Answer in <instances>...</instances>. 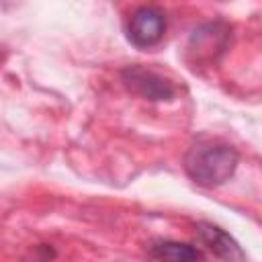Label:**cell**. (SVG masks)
<instances>
[{
    "mask_svg": "<svg viewBox=\"0 0 262 262\" xmlns=\"http://www.w3.org/2000/svg\"><path fill=\"white\" fill-rule=\"evenodd\" d=\"M237 162L239 156L233 145L221 139H199L184 154V172L194 184L217 188L233 176Z\"/></svg>",
    "mask_w": 262,
    "mask_h": 262,
    "instance_id": "obj_1",
    "label": "cell"
},
{
    "mask_svg": "<svg viewBox=\"0 0 262 262\" xmlns=\"http://www.w3.org/2000/svg\"><path fill=\"white\" fill-rule=\"evenodd\" d=\"M127 39L137 49H149L158 45L166 33V14L160 6H139L129 14Z\"/></svg>",
    "mask_w": 262,
    "mask_h": 262,
    "instance_id": "obj_2",
    "label": "cell"
},
{
    "mask_svg": "<svg viewBox=\"0 0 262 262\" xmlns=\"http://www.w3.org/2000/svg\"><path fill=\"white\" fill-rule=\"evenodd\" d=\"M121 80L129 92L141 96L143 100H151V102L172 100L176 94V88L168 78H164L162 74H158L145 66H139V63L123 68Z\"/></svg>",
    "mask_w": 262,
    "mask_h": 262,
    "instance_id": "obj_3",
    "label": "cell"
},
{
    "mask_svg": "<svg viewBox=\"0 0 262 262\" xmlns=\"http://www.w3.org/2000/svg\"><path fill=\"white\" fill-rule=\"evenodd\" d=\"M194 229H196L201 244L213 256H217L221 262H246L248 260V256L242 250V246L237 244V239L233 235H229L223 227H219L211 221H196Z\"/></svg>",
    "mask_w": 262,
    "mask_h": 262,
    "instance_id": "obj_4",
    "label": "cell"
},
{
    "mask_svg": "<svg viewBox=\"0 0 262 262\" xmlns=\"http://www.w3.org/2000/svg\"><path fill=\"white\" fill-rule=\"evenodd\" d=\"M229 39V27L223 20L207 23L199 27L188 41V51L196 55V59H213L221 53Z\"/></svg>",
    "mask_w": 262,
    "mask_h": 262,
    "instance_id": "obj_5",
    "label": "cell"
},
{
    "mask_svg": "<svg viewBox=\"0 0 262 262\" xmlns=\"http://www.w3.org/2000/svg\"><path fill=\"white\" fill-rule=\"evenodd\" d=\"M145 250L158 262H201L203 260V252L196 246L186 242L156 237L145 244Z\"/></svg>",
    "mask_w": 262,
    "mask_h": 262,
    "instance_id": "obj_6",
    "label": "cell"
}]
</instances>
